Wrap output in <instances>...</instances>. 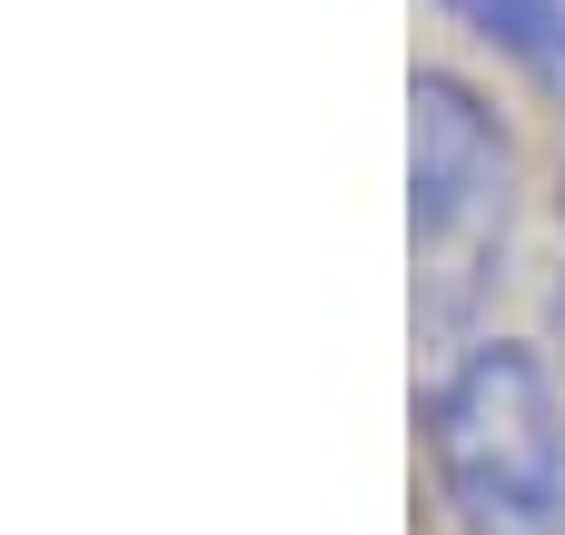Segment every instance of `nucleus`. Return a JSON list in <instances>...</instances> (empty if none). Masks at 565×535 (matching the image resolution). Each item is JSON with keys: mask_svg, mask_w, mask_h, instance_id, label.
<instances>
[{"mask_svg": "<svg viewBox=\"0 0 565 535\" xmlns=\"http://www.w3.org/2000/svg\"><path fill=\"white\" fill-rule=\"evenodd\" d=\"M546 89H556V149H565V69H556V79H546Z\"/></svg>", "mask_w": 565, "mask_h": 535, "instance_id": "nucleus-4", "label": "nucleus"}, {"mask_svg": "<svg viewBox=\"0 0 565 535\" xmlns=\"http://www.w3.org/2000/svg\"><path fill=\"white\" fill-rule=\"evenodd\" d=\"M526 218V159L497 99L467 69L407 79V248H417V328L457 357L477 347V318L497 308L516 268Z\"/></svg>", "mask_w": 565, "mask_h": 535, "instance_id": "nucleus-1", "label": "nucleus"}, {"mask_svg": "<svg viewBox=\"0 0 565 535\" xmlns=\"http://www.w3.org/2000/svg\"><path fill=\"white\" fill-rule=\"evenodd\" d=\"M417 447L457 535H565V377L546 347L477 338L437 357Z\"/></svg>", "mask_w": 565, "mask_h": 535, "instance_id": "nucleus-2", "label": "nucleus"}, {"mask_svg": "<svg viewBox=\"0 0 565 535\" xmlns=\"http://www.w3.org/2000/svg\"><path fill=\"white\" fill-rule=\"evenodd\" d=\"M447 20H467L477 40H497L507 60H526L536 79L565 69V0H437Z\"/></svg>", "mask_w": 565, "mask_h": 535, "instance_id": "nucleus-3", "label": "nucleus"}]
</instances>
